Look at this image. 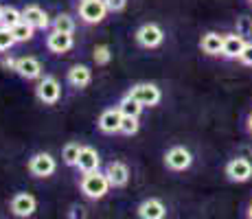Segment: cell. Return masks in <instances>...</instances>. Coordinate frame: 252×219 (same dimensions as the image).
<instances>
[{
    "mask_svg": "<svg viewBox=\"0 0 252 219\" xmlns=\"http://www.w3.org/2000/svg\"><path fill=\"white\" fill-rule=\"evenodd\" d=\"M164 164L171 171H187L193 164V154L187 147H182V145H176V147H171L164 154Z\"/></svg>",
    "mask_w": 252,
    "mask_h": 219,
    "instance_id": "cell-7",
    "label": "cell"
},
{
    "mask_svg": "<svg viewBox=\"0 0 252 219\" xmlns=\"http://www.w3.org/2000/svg\"><path fill=\"white\" fill-rule=\"evenodd\" d=\"M101 167V158L99 152L94 147H81L79 152V160H77V169L81 173H88V171H96Z\"/></svg>",
    "mask_w": 252,
    "mask_h": 219,
    "instance_id": "cell-16",
    "label": "cell"
},
{
    "mask_svg": "<svg viewBox=\"0 0 252 219\" xmlns=\"http://www.w3.org/2000/svg\"><path fill=\"white\" fill-rule=\"evenodd\" d=\"M226 175L230 182H248L252 178V162L248 158H232L226 164Z\"/></svg>",
    "mask_w": 252,
    "mask_h": 219,
    "instance_id": "cell-10",
    "label": "cell"
},
{
    "mask_svg": "<svg viewBox=\"0 0 252 219\" xmlns=\"http://www.w3.org/2000/svg\"><path fill=\"white\" fill-rule=\"evenodd\" d=\"M244 46H246V37L241 35V33H228V35H224L221 55H224L226 60H237L239 53L244 51Z\"/></svg>",
    "mask_w": 252,
    "mask_h": 219,
    "instance_id": "cell-17",
    "label": "cell"
},
{
    "mask_svg": "<svg viewBox=\"0 0 252 219\" xmlns=\"http://www.w3.org/2000/svg\"><path fill=\"white\" fill-rule=\"evenodd\" d=\"M20 20H22V11H20V9H16V7H4L2 9V24H4V27L11 29L13 24H18Z\"/></svg>",
    "mask_w": 252,
    "mask_h": 219,
    "instance_id": "cell-27",
    "label": "cell"
},
{
    "mask_svg": "<svg viewBox=\"0 0 252 219\" xmlns=\"http://www.w3.org/2000/svg\"><path fill=\"white\" fill-rule=\"evenodd\" d=\"M35 96L40 103L55 105L57 101L62 99V84L57 81V77H53V75L40 77V81H37V86H35Z\"/></svg>",
    "mask_w": 252,
    "mask_h": 219,
    "instance_id": "cell-2",
    "label": "cell"
},
{
    "mask_svg": "<svg viewBox=\"0 0 252 219\" xmlns=\"http://www.w3.org/2000/svg\"><path fill=\"white\" fill-rule=\"evenodd\" d=\"M129 94H132L134 99H138L145 108H154V105H158L160 103V99H162L160 88H158L156 84H149V81H143V84L132 86Z\"/></svg>",
    "mask_w": 252,
    "mask_h": 219,
    "instance_id": "cell-6",
    "label": "cell"
},
{
    "mask_svg": "<svg viewBox=\"0 0 252 219\" xmlns=\"http://www.w3.org/2000/svg\"><path fill=\"white\" fill-rule=\"evenodd\" d=\"M2 9H4V7L0 4V24H2Z\"/></svg>",
    "mask_w": 252,
    "mask_h": 219,
    "instance_id": "cell-33",
    "label": "cell"
},
{
    "mask_svg": "<svg viewBox=\"0 0 252 219\" xmlns=\"http://www.w3.org/2000/svg\"><path fill=\"white\" fill-rule=\"evenodd\" d=\"M136 213L140 219H162L167 215V206H164L158 197H149V199H145V202H140Z\"/></svg>",
    "mask_w": 252,
    "mask_h": 219,
    "instance_id": "cell-15",
    "label": "cell"
},
{
    "mask_svg": "<svg viewBox=\"0 0 252 219\" xmlns=\"http://www.w3.org/2000/svg\"><path fill=\"white\" fill-rule=\"evenodd\" d=\"M248 129H250V134H252V112H250V116H248Z\"/></svg>",
    "mask_w": 252,
    "mask_h": 219,
    "instance_id": "cell-32",
    "label": "cell"
},
{
    "mask_svg": "<svg viewBox=\"0 0 252 219\" xmlns=\"http://www.w3.org/2000/svg\"><path fill=\"white\" fill-rule=\"evenodd\" d=\"M143 108H145V105L140 103L138 99H134V96L129 94V92L119 101V110L123 112V116H140Z\"/></svg>",
    "mask_w": 252,
    "mask_h": 219,
    "instance_id": "cell-20",
    "label": "cell"
},
{
    "mask_svg": "<svg viewBox=\"0 0 252 219\" xmlns=\"http://www.w3.org/2000/svg\"><path fill=\"white\" fill-rule=\"evenodd\" d=\"M237 60H239L244 66H252V42H246L244 51L239 53V57H237Z\"/></svg>",
    "mask_w": 252,
    "mask_h": 219,
    "instance_id": "cell-29",
    "label": "cell"
},
{
    "mask_svg": "<svg viewBox=\"0 0 252 219\" xmlns=\"http://www.w3.org/2000/svg\"><path fill=\"white\" fill-rule=\"evenodd\" d=\"M237 33H241V35H250L252 33V18L248 16H241V18H237Z\"/></svg>",
    "mask_w": 252,
    "mask_h": 219,
    "instance_id": "cell-28",
    "label": "cell"
},
{
    "mask_svg": "<svg viewBox=\"0 0 252 219\" xmlns=\"http://www.w3.org/2000/svg\"><path fill=\"white\" fill-rule=\"evenodd\" d=\"M53 29L64 33H75V18L68 13H60V16L53 18Z\"/></svg>",
    "mask_w": 252,
    "mask_h": 219,
    "instance_id": "cell-22",
    "label": "cell"
},
{
    "mask_svg": "<svg viewBox=\"0 0 252 219\" xmlns=\"http://www.w3.org/2000/svg\"><path fill=\"white\" fill-rule=\"evenodd\" d=\"M72 46H75V37H72V33L55 31V29H53V31L46 35V48L51 53H55V55H64V53H68Z\"/></svg>",
    "mask_w": 252,
    "mask_h": 219,
    "instance_id": "cell-9",
    "label": "cell"
},
{
    "mask_svg": "<svg viewBox=\"0 0 252 219\" xmlns=\"http://www.w3.org/2000/svg\"><path fill=\"white\" fill-rule=\"evenodd\" d=\"M79 188H81V193H84L86 197H90V199H101V197L108 195V191L112 188V184H110L108 175L101 173L99 169H96V171H88V173L81 175Z\"/></svg>",
    "mask_w": 252,
    "mask_h": 219,
    "instance_id": "cell-1",
    "label": "cell"
},
{
    "mask_svg": "<svg viewBox=\"0 0 252 219\" xmlns=\"http://www.w3.org/2000/svg\"><path fill=\"white\" fill-rule=\"evenodd\" d=\"M66 79H68V84L72 88H88L90 86V81H92V70L88 66H84V64H75L68 70V75H66Z\"/></svg>",
    "mask_w": 252,
    "mask_h": 219,
    "instance_id": "cell-18",
    "label": "cell"
},
{
    "mask_svg": "<svg viewBox=\"0 0 252 219\" xmlns=\"http://www.w3.org/2000/svg\"><path fill=\"white\" fill-rule=\"evenodd\" d=\"M121 121H123V112L119 110V105L116 108H108L101 112L99 116V129L103 131V134H119L121 131Z\"/></svg>",
    "mask_w": 252,
    "mask_h": 219,
    "instance_id": "cell-11",
    "label": "cell"
},
{
    "mask_svg": "<svg viewBox=\"0 0 252 219\" xmlns=\"http://www.w3.org/2000/svg\"><path fill=\"white\" fill-rule=\"evenodd\" d=\"M27 167H29V173L35 175V178H48V175H53L57 171V160L51 154L40 152V154L31 156Z\"/></svg>",
    "mask_w": 252,
    "mask_h": 219,
    "instance_id": "cell-5",
    "label": "cell"
},
{
    "mask_svg": "<svg viewBox=\"0 0 252 219\" xmlns=\"http://www.w3.org/2000/svg\"><path fill=\"white\" fill-rule=\"evenodd\" d=\"M92 60H94L96 66H108L110 60H112V51H110L108 44H96L94 53H92Z\"/></svg>",
    "mask_w": 252,
    "mask_h": 219,
    "instance_id": "cell-23",
    "label": "cell"
},
{
    "mask_svg": "<svg viewBox=\"0 0 252 219\" xmlns=\"http://www.w3.org/2000/svg\"><path fill=\"white\" fill-rule=\"evenodd\" d=\"M79 152H81V145L79 143H68L64 149H62V158L68 167H77V160H79Z\"/></svg>",
    "mask_w": 252,
    "mask_h": 219,
    "instance_id": "cell-24",
    "label": "cell"
},
{
    "mask_svg": "<svg viewBox=\"0 0 252 219\" xmlns=\"http://www.w3.org/2000/svg\"><path fill=\"white\" fill-rule=\"evenodd\" d=\"M16 64H18V60L11 57V55H4L2 60H0V68L7 70V72H16Z\"/></svg>",
    "mask_w": 252,
    "mask_h": 219,
    "instance_id": "cell-31",
    "label": "cell"
},
{
    "mask_svg": "<svg viewBox=\"0 0 252 219\" xmlns=\"http://www.w3.org/2000/svg\"><path fill=\"white\" fill-rule=\"evenodd\" d=\"M136 44L143 48H158L164 42V31L162 27H158L156 22H147L143 27H138L136 31Z\"/></svg>",
    "mask_w": 252,
    "mask_h": 219,
    "instance_id": "cell-3",
    "label": "cell"
},
{
    "mask_svg": "<svg viewBox=\"0 0 252 219\" xmlns=\"http://www.w3.org/2000/svg\"><path fill=\"white\" fill-rule=\"evenodd\" d=\"M200 48H202L204 55H211V57L221 55V48H224V35H220V33H215V31L204 33L202 40H200Z\"/></svg>",
    "mask_w": 252,
    "mask_h": 219,
    "instance_id": "cell-19",
    "label": "cell"
},
{
    "mask_svg": "<svg viewBox=\"0 0 252 219\" xmlns=\"http://www.w3.org/2000/svg\"><path fill=\"white\" fill-rule=\"evenodd\" d=\"M103 2H105V7H108V11H114V13L123 11V9L127 7V0H103Z\"/></svg>",
    "mask_w": 252,
    "mask_h": 219,
    "instance_id": "cell-30",
    "label": "cell"
},
{
    "mask_svg": "<svg viewBox=\"0 0 252 219\" xmlns=\"http://www.w3.org/2000/svg\"><path fill=\"white\" fill-rule=\"evenodd\" d=\"M108 16V7L103 0H81L79 2V18L86 24H99Z\"/></svg>",
    "mask_w": 252,
    "mask_h": 219,
    "instance_id": "cell-4",
    "label": "cell"
},
{
    "mask_svg": "<svg viewBox=\"0 0 252 219\" xmlns=\"http://www.w3.org/2000/svg\"><path fill=\"white\" fill-rule=\"evenodd\" d=\"M250 4H252V0H250Z\"/></svg>",
    "mask_w": 252,
    "mask_h": 219,
    "instance_id": "cell-35",
    "label": "cell"
},
{
    "mask_svg": "<svg viewBox=\"0 0 252 219\" xmlns=\"http://www.w3.org/2000/svg\"><path fill=\"white\" fill-rule=\"evenodd\" d=\"M11 33L13 37H16V42H31L33 40V33H35V27L29 22L20 20L18 24H13L11 27Z\"/></svg>",
    "mask_w": 252,
    "mask_h": 219,
    "instance_id": "cell-21",
    "label": "cell"
},
{
    "mask_svg": "<svg viewBox=\"0 0 252 219\" xmlns=\"http://www.w3.org/2000/svg\"><path fill=\"white\" fill-rule=\"evenodd\" d=\"M9 211L16 217H31L37 211V199L31 193H16L9 202Z\"/></svg>",
    "mask_w": 252,
    "mask_h": 219,
    "instance_id": "cell-8",
    "label": "cell"
},
{
    "mask_svg": "<svg viewBox=\"0 0 252 219\" xmlns=\"http://www.w3.org/2000/svg\"><path fill=\"white\" fill-rule=\"evenodd\" d=\"M13 44H18V42H16V37H13L11 29L4 27V24H0V53L11 51Z\"/></svg>",
    "mask_w": 252,
    "mask_h": 219,
    "instance_id": "cell-25",
    "label": "cell"
},
{
    "mask_svg": "<svg viewBox=\"0 0 252 219\" xmlns=\"http://www.w3.org/2000/svg\"><path fill=\"white\" fill-rule=\"evenodd\" d=\"M138 129H140L138 116H123V121H121V134L134 136V134H138Z\"/></svg>",
    "mask_w": 252,
    "mask_h": 219,
    "instance_id": "cell-26",
    "label": "cell"
},
{
    "mask_svg": "<svg viewBox=\"0 0 252 219\" xmlns=\"http://www.w3.org/2000/svg\"><path fill=\"white\" fill-rule=\"evenodd\" d=\"M248 217L252 219V204H250V206H248Z\"/></svg>",
    "mask_w": 252,
    "mask_h": 219,
    "instance_id": "cell-34",
    "label": "cell"
},
{
    "mask_svg": "<svg viewBox=\"0 0 252 219\" xmlns=\"http://www.w3.org/2000/svg\"><path fill=\"white\" fill-rule=\"evenodd\" d=\"M16 72L22 77V79H27V81L40 79V77H42V64H40V60H35V57H31V55L18 57Z\"/></svg>",
    "mask_w": 252,
    "mask_h": 219,
    "instance_id": "cell-13",
    "label": "cell"
},
{
    "mask_svg": "<svg viewBox=\"0 0 252 219\" xmlns=\"http://www.w3.org/2000/svg\"><path fill=\"white\" fill-rule=\"evenodd\" d=\"M22 20L29 22V24H33L35 29H42V31L51 27L48 13L40 7V4H27V7L22 9Z\"/></svg>",
    "mask_w": 252,
    "mask_h": 219,
    "instance_id": "cell-14",
    "label": "cell"
},
{
    "mask_svg": "<svg viewBox=\"0 0 252 219\" xmlns=\"http://www.w3.org/2000/svg\"><path fill=\"white\" fill-rule=\"evenodd\" d=\"M105 175H108L110 184L114 188H123L129 182V167L125 162H121V160H114V162H110L105 167Z\"/></svg>",
    "mask_w": 252,
    "mask_h": 219,
    "instance_id": "cell-12",
    "label": "cell"
}]
</instances>
